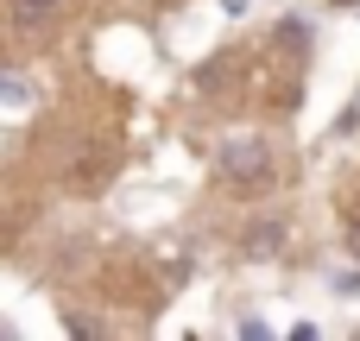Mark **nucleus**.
<instances>
[{"label":"nucleus","mask_w":360,"mask_h":341,"mask_svg":"<svg viewBox=\"0 0 360 341\" xmlns=\"http://www.w3.org/2000/svg\"><path fill=\"white\" fill-rule=\"evenodd\" d=\"M221 177L234 184V190H266L272 184V152L259 146V139H234V146H221Z\"/></svg>","instance_id":"obj_1"},{"label":"nucleus","mask_w":360,"mask_h":341,"mask_svg":"<svg viewBox=\"0 0 360 341\" xmlns=\"http://www.w3.org/2000/svg\"><path fill=\"white\" fill-rule=\"evenodd\" d=\"M278 240H285V228H278V221H266V228H253V234H247V253H253V259H272V247H278Z\"/></svg>","instance_id":"obj_2"},{"label":"nucleus","mask_w":360,"mask_h":341,"mask_svg":"<svg viewBox=\"0 0 360 341\" xmlns=\"http://www.w3.org/2000/svg\"><path fill=\"white\" fill-rule=\"evenodd\" d=\"M57 6H63V0H13V19H19V25H44Z\"/></svg>","instance_id":"obj_3"},{"label":"nucleus","mask_w":360,"mask_h":341,"mask_svg":"<svg viewBox=\"0 0 360 341\" xmlns=\"http://www.w3.org/2000/svg\"><path fill=\"white\" fill-rule=\"evenodd\" d=\"M0 101H6V108H25V101H32V82H25V76H0Z\"/></svg>","instance_id":"obj_4"},{"label":"nucleus","mask_w":360,"mask_h":341,"mask_svg":"<svg viewBox=\"0 0 360 341\" xmlns=\"http://www.w3.org/2000/svg\"><path fill=\"white\" fill-rule=\"evenodd\" d=\"M348 253H354V259H360V221H354V228H348Z\"/></svg>","instance_id":"obj_5"},{"label":"nucleus","mask_w":360,"mask_h":341,"mask_svg":"<svg viewBox=\"0 0 360 341\" xmlns=\"http://www.w3.org/2000/svg\"><path fill=\"white\" fill-rule=\"evenodd\" d=\"M342 6H348V0H342Z\"/></svg>","instance_id":"obj_6"}]
</instances>
